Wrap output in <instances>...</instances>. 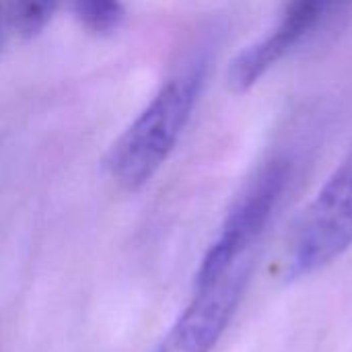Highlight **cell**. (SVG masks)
<instances>
[{
	"mask_svg": "<svg viewBox=\"0 0 352 352\" xmlns=\"http://www.w3.org/2000/svg\"><path fill=\"white\" fill-rule=\"evenodd\" d=\"M262 237L231 223L204 254L194 295L155 352H212L229 328L256 268Z\"/></svg>",
	"mask_w": 352,
	"mask_h": 352,
	"instance_id": "6da1fadb",
	"label": "cell"
},
{
	"mask_svg": "<svg viewBox=\"0 0 352 352\" xmlns=\"http://www.w3.org/2000/svg\"><path fill=\"white\" fill-rule=\"evenodd\" d=\"M202 80V64L173 76L116 140L105 167L118 186L138 190L163 167L192 118Z\"/></svg>",
	"mask_w": 352,
	"mask_h": 352,
	"instance_id": "7a4b0ae2",
	"label": "cell"
},
{
	"mask_svg": "<svg viewBox=\"0 0 352 352\" xmlns=\"http://www.w3.org/2000/svg\"><path fill=\"white\" fill-rule=\"evenodd\" d=\"M352 245V151L305 208L291 245L289 276L326 268Z\"/></svg>",
	"mask_w": 352,
	"mask_h": 352,
	"instance_id": "3957f363",
	"label": "cell"
},
{
	"mask_svg": "<svg viewBox=\"0 0 352 352\" xmlns=\"http://www.w3.org/2000/svg\"><path fill=\"white\" fill-rule=\"evenodd\" d=\"M342 0H289L276 25L258 41L239 52L229 64L227 85L235 95L248 93L287 54H291Z\"/></svg>",
	"mask_w": 352,
	"mask_h": 352,
	"instance_id": "277c9868",
	"label": "cell"
},
{
	"mask_svg": "<svg viewBox=\"0 0 352 352\" xmlns=\"http://www.w3.org/2000/svg\"><path fill=\"white\" fill-rule=\"evenodd\" d=\"M74 16L95 35H109L124 23L126 10L122 0H70Z\"/></svg>",
	"mask_w": 352,
	"mask_h": 352,
	"instance_id": "5b68a950",
	"label": "cell"
},
{
	"mask_svg": "<svg viewBox=\"0 0 352 352\" xmlns=\"http://www.w3.org/2000/svg\"><path fill=\"white\" fill-rule=\"evenodd\" d=\"M60 0H10L12 29L23 37L37 35L56 12Z\"/></svg>",
	"mask_w": 352,
	"mask_h": 352,
	"instance_id": "8992f818",
	"label": "cell"
}]
</instances>
